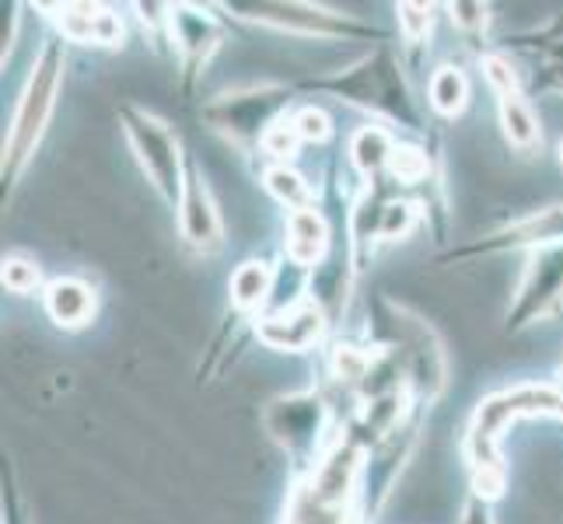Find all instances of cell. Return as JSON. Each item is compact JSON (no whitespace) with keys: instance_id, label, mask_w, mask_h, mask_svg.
I'll use <instances>...</instances> for the list:
<instances>
[{"instance_id":"obj_4","label":"cell","mask_w":563,"mask_h":524,"mask_svg":"<svg viewBox=\"0 0 563 524\" xmlns=\"http://www.w3.org/2000/svg\"><path fill=\"white\" fill-rule=\"evenodd\" d=\"M382 322L393 346H402L399 364L406 371V384L427 402L438 399L449 384V354H444L441 336L417 312L396 301H382Z\"/></svg>"},{"instance_id":"obj_22","label":"cell","mask_w":563,"mask_h":524,"mask_svg":"<svg viewBox=\"0 0 563 524\" xmlns=\"http://www.w3.org/2000/svg\"><path fill=\"white\" fill-rule=\"evenodd\" d=\"M420 221V207L406 203V200H393L382 207V221H378V238L382 242H399L406 238Z\"/></svg>"},{"instance_id":"obj_11","label":"cell","mask_w":563,"mask_h":524,"mask_svg":"<svg viewBox=\"0 0 563 524\" xmlns=\"http://www.w3.org/2000/svg\"><path fill=\"white\" fill-rule=\"evenodd\" d=\"M176 210H179V231L186 245H192L197 252H218L224 245V224H221L218 203H213L210 189L200 179L197 168L186 171V189Z\"/></svg>"},{"instance_id":"obj_26","label":"cell","mask_w":563,"mask_h":524,"mask_svg":"<svg viewBox=\"0 0 563 524\" xmlns=\"http://www.w3.org/2000/svg\"><path fill=\"white\" fill-rule=\"evenodd\" d=\"M290 126H295V133L308 144H322V141H329V133H333V120H329V115L316 105L298 109L295 115H290Z\"/></svg>"},{"instance_id":"obj_14","label":"cell","mask_w":563,"mask_h":524,"mask_svg":"<svg viewBox=\"0 0 563 524\" xmlns=\"http://www.w3.org/2000/svg\"><path fill=\"white\" fill-rule=\"evenodd\" d=\"M547 245H563V207L539 210L532 218H521L497 231L494 238L479 242L476 248L483 252H500V248H547Z\"/></svg>"},{"instance_id":"obj_31","label":"cell","mask_w":563,"mask_h":524,"mask_svg":"<svg viewBox=\"0 0 563 524\" xmlns=\"http://www.w3.org/2000/svg\"><path fill=\"white\" fill-rule=\"evenodd\" d=\"M556 154H560V165H563V141H560V147H556Z\"/></svg>"},{"instance_id":"obj_15","label":"cell","mask_w":563,"mask_h":524,"mask_svg":"<svg viewBox=\"0 0 563 524\" xmlns=\"http://www.w3.org/2000/svg\"><path fill=\"white\" fill-rule=\"evenodd\" d=\"M43 304H46V315L53 319V325H60V328H85L95 319L99 298H95V290L85 280L60 277V280H53L46 287Z\"/></svg>"},{"instance_id":"obj_8","label":"cell","mask_w":563,"mask_h":524,"mask_svg":"<svg viewBox=\"0 0 563 524\" xmlns=\"http://www.w3.org/2000/svg\"><path fill=\"white\" fill-rule=\"evenodd\" d=\"M228 11H235L245 22H256V25H269V29H280L290 35H316V38H340V35H372V29L354 22V18L336 14L329 8L319 4H269V0H235L228 4Z\"/></svg>"},{"instance_id":"obj_30","label":"cell","mask_w":563,"mask_h":524,"mask_svg":"<svg viewBox=\"0 0 563 524\" xmlns=\"http://www.w3.org/2000/svg\"><path fill=\"white\" fill-rule=\"evenodd\" d=\"M459 524H494V517H490V503H487V500H479V497H473V500L462 508Z\"/></svg>"},{"instance_id":"obj_28","label":"cell","mask_w":563,"mask_h":524,"mask_svg":"<svg viewBox=\"0 0 563 524\" xmlns=\"http://www.w3.org/2000/svg\"><path fill=\"white\" fill-rule=\"evenodd\" d=\"M298 144H301V137L295 133V126H290V120H280L274 130L266 133L260 147H263L266 154H274V158H280V165H287V158H295Z\"/></svg>"},{"instance_id":"obj_16","label":"cell","mask_w":563,"mask_h":524,"mask_svg":"<svg viewBox=\"0 0 563 524\" xmlns=\"http://www.w3.org/2000/svg\"><path fill=\"white\" fill-rule=\"evenodd\" d=\"M287 259L295 266H316L329 252V224L316 207L295 210L287 218Z\"/></svg>"},{"instance_id":"obj_6","label":"cell","mask_w":563,"mask_h":524,"mask_svg":"<svg viewBox=\"0 0 563 524\" xmlns=\"http://www.w3.org/2000/svg\"><path fill=\"white\" fill-rule=\"evenodd\" d=\"M290 102L287 88L280 85H252L239 91L218 94L207 109V123L239 144H263V137L280 123V115Z\"/></svg>"},{"instance_id":"obj_3","label":"cell","mask_w":563,"mask_h":524,"mask_svg":"<svg viewBox=\"0 0 563 524\" xmlns=\"http://www.w3.org/2000/svg\"><path fill=\"white\" fill-rule=\"evenodd\" d=\"M319 88L340 94V99H346L351 105L378 112L393 123L420 130V112L410 99V85H406L402 67L396 64V56L388 46L364 56L351 70H340L336 77H329V81H319Z\"/></svg>"},{"instance_id":"obj_5","label":"cell","mask_w":563,"mask_h":524,"mask_svg":"<svg viewBox=\"0 0 563 524\" xmlns=\"http://www.w3.org/2000/svg\"><path fill=\"white\" fill-rule=\"evenodd\" d=\"M123 133L137 154V165L151 179V186L158 189V197L172 207H179L183 189H186V165H183V147L179 137L172 133L165 120H158L154 112L137 109V105H123L120 109Z\"/></svg>"},{"instance_id":"obj_21","label":"cell","mask_w":563,"mask_h":524,"mask_svg":"<svg viewBox=\"0 0 563 524\" xmlns=\"http://www.w3.org/2000/svg\"><path fill=\"white\" fill-rule=\"evenodd\" d=\"M266 189H269V197H274V200L290 207V213L312 207V189H308V182L290 165L266 168Z\"/></svg>"},{"instance_id":"obj_25","label":"cell","mask_w":563,"mask_h":524,"mask_svg":"<svg viewBox=\"0 0 563 524\" xmlns=\"http://www.w3.org/2000/svg\"><path fill=\"white\" fill-rule=\"evenodd\" d=\"M396 18H399V35L406 43H423L427 35H431V25H434V8L427 4H399L396 8Z\"/></svg>"},{"instance_id":"obj_13","label":"cell","mask_w":563,"mask_h":524,"mask_svg":"<svg viewBox=\"0 0 563 524\" xmlns=\"http://www.w3.org/2000/svg\"><path fill=\"white\" fill-rule=\"evenodd\" d=\"M49 18L56 22L64 38L81 46H120L123 43V22L112 8L102 4H53Z\"/></svg>"},{"instance_id":"obj_1","label":"cell","mask_w":563,"mask_h":524,"mask_svg":"<svg viewBox=\"0 0 563 524\" xmlns=\"http://www.w3.org/2000/svg\"><path fill=\"white\" fill-rule=\"evenodd\" d=\"M529 416H556L563 420V388L553 384H511L504 392L479 399L476 413L465 431V461L473 469V497L497 500L504 493V465L497 441L515 420Z\"/></svg>"},{"instance_id":"obj_2","label":"cell","mask_w":563,"mask_h":524,"mask_svg":"<svg viewBox=\"0 0 563 524\" xmlns=\"http://www.w3.org/2000/svg\"><path fill=\"white\" fill-rule=\"evenodd\" d=\"M64 70H67L64 46L53 38V43H46L43 53L35 56L25 91L14 105L8 137H4V182H14L32 161V154L53 120L56 94H60V85H64Z\"/></svg>"},{"instance_id":"obj_18","label":"cell","mask_w":563,"mask_h":524,"mask_svg":"<svg viewBox=\"0 0 563 524\" xmlns=\"http://www.w3.org/2000/svg\"><path fill=\"white\" fill-rule=\"evenodd\" d=\"M231 301H235L239 312H260L269 301V290H274V269L260 259H249L235 269L231 277Z\"/></svg>"},{"instance_id":"obj_19","label":"cell","mask_w":563,"mask_h":524,"mask_svg":"<svg viewBox=\"0 0 563 524\" xmlns=\"http://www.w3.org/2000/svg\"><path fill=\"white\" fill-rule=\"evenodd\" d=\"M393 150H396V141L388 137V130L382 126H361L351 137V161L364 179H375L378 171H388Z\"/></svg>"},{"instance_id":"obj_20","label":"cell","mask_w":563,"mask_h":524,"mask_svg":"<svg viewBox=\"0 0 563 524\" xmlns=\"http://www.w3.org/2000/svg\"><path fill=\"white\" fill-rule=\"evenodd\" d=\"M427 99H431V109L441 115H459L470 102V77L462 74V67L444 64L434 70L431 88H427Z\"/></svg>"},{"instance_id":"obj_24","label":"cell","mask_w":563,"mask_h":524,"mask_svg":"<svg viewBox=\"0 0 563 524\" xmlns=\"http://www.w3.org/2000/svg\"><path fill=\"white\" fill-rule=\"evenodd\" d=\"M375 354L357 346H336L333 349V371L340 381H367V375L375 371Z\"/></svg>"},{"instance_id":"obj_27","label":"cell","mask_w":563,"mask_h":524,"mask_svg":"<svg viewBox=\"0 0 563 524\" xmlns=\"http://www.w3.org/2000/svg\"><path fill=\"white\" fill-rule=\"evenodd\" d=\"M38 283H43V277H38V266L22 259V256H8L4 259V287L11 290V294H35Z\"/></svg>"},{"instance_id":"obj_10","label":"cell","mask_w":563,"mask_h":524,"mask_svg":"<svg viewBox=\"0 0 563 524\" xmlns=\"http://www.w3.org/2000/svg\"><path fill=\"white\" fill-rule=\"evenodd\" d=\"M256 336L269 349H280V354H305L325 336V308L316 301L277 308V312L260 319Z\"/></svg>"},{"instance_id":"obj_29","label":"cell","mask_w":563,"mask_h":524,"mask_svg":"<svg viewBox=\"0 0 563 524\" xmlns=\"http://www.w3.org/2000/svg\"><path fill=\"white\" fill-rule=\"evenodd\" d=\"M449 14H452V25H459L462 32H479V29H487L490 8H483V4H452Z\"/></svg>"},{"instance_id":"obj_9","label":"cell","mask_w":563,"mask_h":524,"mask_svg":"<svg viewBox=\"0 0 563 524\" xmlns=\"http://www.w3.org/2000/svg\"><path fill=\"white\" fill-rule=\"evenodd\" d=\"M266 431L290 455H312L325 431V405L319 395H290L277 399L266 410Z\"/></svg>"},{"instance_id":"obj_17","label":"cell","mask_w":563,"mask_h":524,"mask_svg":"<svg viewBox=\"0 0 563 524\" xmlns=\"http://www.w3.org/2000/svg\"><path fill=\"white\" fill-rule=\"evenodd\" d=\"M497 112H500L504 137H508L511 147H518L521 154H532L542 144L539 115L532 112V105H529L526 94H521V88L497 91Z\"/></svg>"},{"instance_id":"obj_23","label":"cell","mask_w":563,"mask_h":524,"mask_svg":"<svg viewBox=\"0 0 563 524\" xmlns=\"http://www.w3.org/2000/svg\"><path fill=\"white\" fill-rule=\"evenodd\" d=\"M427 168H431V165H427V154L420 147H410V144H396L393 158H388V175L399 179V182H406V186L423 182Z\"/></svg>"},{"instance_id":"obj_12","label":"cell","mask_w":563,"mask_h":524,"mask_svg":"<svg viewBox=\"0 0 563 524\" xmlns=\"http://www.w3.org/2000/svg\"><path fill=\"white\" fill-rule=\"evenodd\" d=\"M168 38L176 43L183 64L197 70L210 60V53L221 46V25L218 18L192 4H168Z\"/></svg>"},{"instance_id":"obj_7","label":"cell","mask_w":563,"mask_h":524,"mask_svg":"<svg viewBox=\"0 0 563 524\" xmlns=\"http://www.w3.org/2000/svg\"><path fill=\"white\" fill-rule=\"evenodd\" d=\"M560 308H563V245L536 248L515 290V301L508 308V333H521V328L547 322Z\"/></svg>"}]
</instances>
